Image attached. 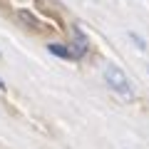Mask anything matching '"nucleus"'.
I'll list each match as a JSON object with an SVG mask.
<instances>
[{"mask_svg":"<svg viewBox=\"0 0 149 149\" xmlns=\"http://www.w3.org/2000/svg\"><path fill=\"white\" fill-rule=\"evenodd\" d=\"M102 77H104L107 87L114 90L117 95H122V97H132V95H134L132 82H129V77L124 74V70L119 67V65H107L104 72H102Z\"/></svg>","mask_w":149,"mask_h":149,"instance_id":"nucleus-1","label":"nucleus"},{"mask_svg":"<svg viewBox=\"0 0 149 149\" xmlns=\"http://www.w3.org/2000/svg\"><path fill=\"white\" fill-rule=\"evenodd\" d=\"M47 50L52 55H57V57H62V60H72V52H70V47H65V45H60V42H50L47 45Z\"/></svg>","mask_w":149,"mask_h":149,"instance_id":"nucleus-2","label":"nucleus"},{"mask_svg":"<svg viewBox=\"0 0 149 149\" xmlns=\"http://www.w3.org/2000/svg\"><path fill=\"white\" fill-rule=\"evenodd\" d=\"M17 17H20L22 22H27L30 27H37V25H40V22H37V17L32 15V13H27V10H20V13H17Z\"/></svg>","mask_w":149,"mask_h":149,"instance_id":"nucleus-3","label":"nucleus"},{"mask_svg":"<svg viewBox=\"0 0 149 149\" xmlns=\"http://www.w3.org/2000/svg\"><path fill=\"white\" fill-rule=\"evenodd\" d=\"M129 40H132V42L137 45L139 50H147V42H144V40H142V37L137 35V32H132V30H129Z\"/></svg>","mask_w":149,"mask_h":149,"instance_id":"nucleus-4","label":"nucleus"},{"mask_svg":"<svg viewBox=\"0 0 149 149\" xmlns=\"http://www.w3.org/2000/svg\"><path fill=\"white\" fill-rule=\"evenodd\" d=\"M0 90H5V82H3V80H0Z\"/></svg>","mask_w":149,"mask_h":149,"instance_id":"nucleus-5","label":"nucleus"}]
</instances>
